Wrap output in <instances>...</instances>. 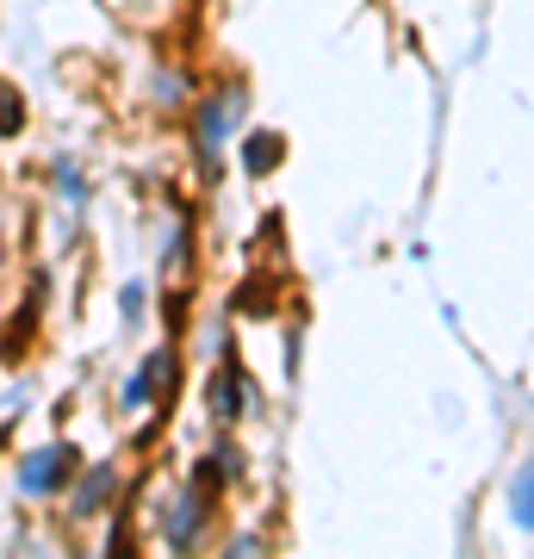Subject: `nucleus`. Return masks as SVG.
<instances>
[{
	"instance_id": "f257e3e1",
	"label": "nucleus",
	"mask_w": 534,
	"mask_h": 559,
	"mask_svg": "<svg viewBox=\"0 0 534 559\" xmlns=\"http://www.w3.org/2000/svg\"><path fill=\"white\" fill-rule=\"evenodd\" d=\"M510 516H515V528H534V466H529V460L515 466V485H510Z\"/></svg>"
},
{
	"instance_id": "f03ea898",
	"label": "nucleus",
	"mask_w": 534,
	"mask_h": 559,
	"mask_svg": "<svg viewBox=\"0 0 534 559\" xmlns=\"http://www.w3.org/2000/svg\"><path fill=\"white\" fill-rule=\"evenodd\" d=\"M62 473H69V448H62V454L50 448V454H38L32 466H25V491H50V485H57Z\"/></svg>"
},
{
	"instance_id": "7ed1b4c3",
	"label": "nucleus",
	"mask_w": 534,
	"mask_h": 559,
	"mask_svg": "<svg viewBox=\"0 0 534 559\" xmlns=\"http://www.w3.org/2000/svg\"><path fill=\"white\" fill-rule=\"evenodd\" d=\"M193 528H199V498L187 491V498L175 503V516H168V547H187V540H193Z\"/></svg>"
},
{
	"instance_id": "20e7f679",
	"label": "nucleus",
	"mask_w": 534,
	"mask_h": 559,
	"mask_svg": "<svg viewBox=\"0 0 534 559\" xmlns=\"http://www.w3.org/2000/svg\"><path fill=\"white\" fill-rule=\"evenodd\" d=\"M106 491H112V466H94V473H87V485L75 491V516H94Z\"/></svg>"
},
{
	"instance_id": "39448f33",
	"label": "nucleus",
	"mask_w": 534,
	"mask_h": 559,
	"mask_svg": "<svg viewBox=\"0 0 534 559\" xmlns=\"http://www.w3.org/2000/svg\"><path fill=\"white\" fill-rule=\"evenodd\" d=\"M230 112H237V106H230V100H218V106H205V119H199V124H205V138H212V143L224 138V124H230Z\"/></svg>"
},
{
	"instance_id": "423d86ee",
	"label": "nucleus",
	"mask_w": 534,
	"mask_h": 559,
	"mask_svg": "<svg viewBox=\"0 0 534 559\" xmlns=\"http://www.w3.org/2000/svg\"><path fill=\"white\" fill-rule=\"evenodd\" d=\"M20 124H25L20 94H7V87H0V131H20Z\"/></svg>"
},
{
	"instance_id": "0eeeda50",
	"label": "nucleus",
	"mask_w": 534,
	"mask_h": 559,
	"mask_svg": "<svg viewBox=\"0 0 534 559\" xmlns=\"http://www.w3.org/2000/svg\"><path fill=\"white\" fill-rule=\"evenodd\" d=\"M274 150H280L274 138H256V143H249V168H256V175H261V168H274Z\"/></svg>"
}]
</instances>
